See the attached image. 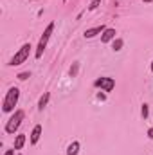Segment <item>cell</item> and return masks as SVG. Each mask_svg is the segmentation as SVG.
<instances>
[{"instance_id": "1", "label": "cell", "mask_w": 153, "mask_h": 155, "mask_svg": "<svg viewBox=\"0 0 153 155\" xmlns=\"http://www.w3.org/2000/svg\"><path fill=\"white\" fill-rule=\"evenodd\" d=\"M18 97H20V90L16 87H11L4 97V103H2V110L4 112H13V108L16 107L18 103Z\"/></svg>"}, {"instance_id": "2", "label": "cell", "mask_w": 153, "mask_h": 155, "mask_svg": "<svg viewBox=\"0 0 153 155\" xmlns=\"http://www.w3.org/2000/svg\"><path fill=\"white\" fill-rule=\"evenodd\" d=\"M31 43H24L20 49H18V52L13 56V60L9 61V65H13V67H16V65H22L27 58H29V54H31Z\"/></svg>"}, {"instance_id": "3", "label": "cell", "mask_w": 153, "mask_h": 155, "mask_svg": "<svg viewBox=\"0 0 153 155\" xmlns=\"http://www.w3.org/2000/svg\"><path fill=\"white\" fill-rule=\"evenodd\" d=\"M52 31H54V22H50L49 25H47V29L43 31V35H41V38L38 41V47H36V58H41V54H43V51H45V47H47V41L50 38V35H52Z\"/></svg>"}, {"instance_id": "4", "label": "cell", "mask_w": 153, "mask_h": 155, "mask_svg": "<svg viewBox=\"0 0 153 155\" xmlns=\"http://www.w3.org/2000/svg\"><path fill=\"white\" fill-rule=\"evenodd\" d=\"M24 117H25L24 110H16V112L13 114V117L7 121V124H5V132H7V134H15V132L18 130L20 123L24 121Z\"/></svg>"}, {"instance_id": "5", "label": "cell", "mask_w": 153, "mask_h": 155, "mask_svg": "<svg viewBox=\"0 0 153 155\" xmlns=\"http://www.w3.org/2000/svg\"><path fill=\"white\" fill-rule=\"evenodd\" d=\"M94 85L99 87V88H103L105 92H112L115 87V81H114V78H97L94 81Z\"/></svg>"}, {"instance_id": "6", "label": "cell", "mask_w": 153, "mask_h": 155, "mask_svg": "<svg viewBox=\"0 0 153 155\" xmlns=\"http://www.w3.org/2000/svg\"><path fill=\"white\" fill-rule=\"evenodd\" d=\"M105 31H106V27H105V25H97V27L86 29V31H85V38H94V36H97V35H103Z\"/></svg>"}, {"instance_id": "7", "label": "cell", "mask_w": 153, "mask_h": 155, "mask_svg": "<svg viewBox=\"0 0 153 155\" xmlns=\"http://www.w3.org/2000/svg\"><path fill=\"white\" fill-rule=\"evenodd\" d=\"M40 135H41V124H36V126L33 128V132H31V143H33V144L38 143Z\"/></svg>"}, {"instance_id": "8", "label": "cell", "mask_w": 153, "mask_h": 155, "mask_svg": "<svg viewBox=\"0 0 153 155\" xmlns=\"http://www.w3.org/2000/svg\"><path fill=\"white\" fill-rule=\"evenodd\" d=\"M115 29H106L105 33H103V36H101V41L103 43H106V41H110V40H115Z\"/></svg>"}, {"instance_id": "9", "label": "cell", "mask_w": 153, "mask_h": 155, "mask_svg": "<svg viewBox=\"0 0 153 155\" xmlns=\"http://www.w3.org/2000/svg\"><path fill=\"white\" fill-rule=\"evenodd\" d=\"M24 144H25V135L24 134L16 135V139H15V150H22Z\"/></svg>"}, {"instance_id": "10", "label": "cell", "mask_w": 153, "mask_h": 155, "mask_svg": "<svg viewBox=\"0 0 153 155\" xmlns=\"http://www.w3.org/2000/svg\"><path fill=\"white\" fill-rule=\"evenodd\" d=\"M49 97H50V94H49V92H45V94L40 97V101H38V108H40V110H43V108L47 107V103H49Z\"/></svg>"}, {"instance_id": "11", "label": "cell", "mask_w": 153, "mask_h": 155, "mask_svg": "<svg viewBox=\"0 0 153 155\" xmlns=\"http://www.w3.org/2000/svg\"><path fill=\"white\" fill-rule=\"evenodd\" d=\"M77 152H79V143L74 141V143L67 148V155H77Z\"/></svg>"}, {"instance_id": "12", "label": "cell", "mask_w": 153, "mask_h": 155, "mask_svg": "<svg viewBox=\"0 0 153 155\" xmlns=\"http://www.w3.org/2000/svg\"><path fill=\"white\" fill-rule=\"evenodd\" d=\"M112 49H114L115 52H117V51H121V49H122V40H121V38L114 40V45H112Z\"/></svg>"}, {"instance_id": "13", "label": "cell", "mask_w": 153, "mask_h": 155, "mask_svg": "<svg viewBox=\"0 0 153 155\" xmlns=\"http://www.w3.org/2000/svg\"><path fill=\"white\" fill-rule=\"evenodd\" d=\"M99 4H101V0H94V2H92V4L88 5V9H90V11H94V9H96V7L99 5Z\"/></svg>"}, {"instance_id": "14", "label": "cell", "mask_w": 153, "mask_h": 155, "mask_svg": "<svg viewBox=\"0 0 153 155\" xmlns=\"http://www.w3.org/2000/svg\"><path fill=\"white\" fill-rule=\"evenodd\" d=\"M141 114H142V117H144V119L148 117V105H142V110H141Z\"/></svg>"}, {"instance_id": "15", "label": "cell", "mask_w": 153, "mask_h": 155, "mask_svg": "<svg viewBox=\"0 0 153 155\" xmlns=\"http://www.w3.org/2000/svg\"><path fill=\"white\" fill-rule=\"evenodd\" d=\"M29 76H31L29 72H22V74H18V79H22V81H24V79H27Z\"/></svg>"}, {"instance_id": "16", "label": "cell", "mask_w": 153, "mask_h": 155, "mask_svg": "<svg viewBox=\"0 0 153 155\" xmlns=\"http://www.w3.org/2000/svg\"><path fill=\"white\" fill-rule=\"evenodd\" d=\"M148 137H150V139H153V128H150V130H148Z\"/></svg>"}, {"instance_id": "17", "label": "cell", "mask_w": 153, "mask_h": 155, "mask_svg": "<svg viewBox=\"0 0 153 155\" xmlns=\"http://www.w3.org/2000/svg\"><path fill=\"white\" fill-rule=\"evenodd\" d=\"M4 155H15V150H7Z\"/></svg>"}, {"instance_id": "18", "label": "cell", "mask_w": 153, "mask_h": 155, "mask_svg": "<svg viewBox=\"0 0 153 155\" xmlns=\"http://www.w3.org/2000/svg\"><path fill=\"white\" fill-rule=\"evenodd\" d=\"M151 71H153V61H151Z\"/></svg>"}]
</instances>
